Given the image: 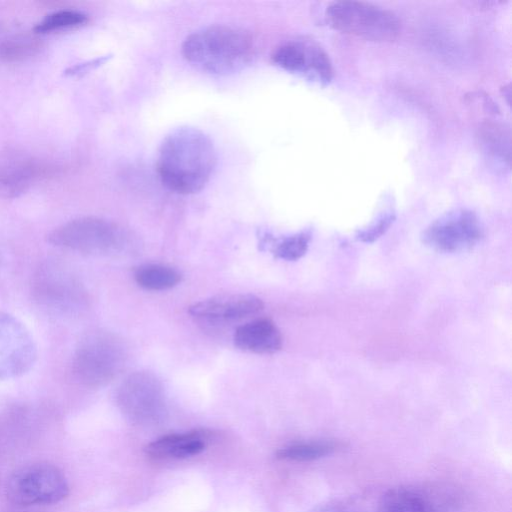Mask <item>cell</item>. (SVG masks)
<instances>
[{
  "instance_id": "obj_1",
  "label": "cell",
  "mask_w": 512,
  "mask_h": 512,
  "mask_svg": "<svg viewBox=\"0 0 512 512\" xmlns=\"http://www.w3.org/2000/svg\"><path fill=\"white\" fill-rule=\"evenodd\" d=\"M217 156L210 137L195 127L182 126L162 141L157 171L162 183L180 194L200 191L209 181Z\"/></svg>"
},
{
  "instance_id": "obj_2",
  "label": "cell",
  "mask_w": 512,
  "mask_h": 512,
  "mask_svg": "<svg viewBox=\"0 0 512 512\" xmlns=\"http://www.w3.org/2000/svg\"><path fill=\"white\" fill-rule=\"evenodd\" d=\"M182 53L191 64L210 73L227 74L243 68L254 54V42L243 28L215 24L186 37Z\"/></svg>"
},
{
  "instance_id": "obj_3",
  "label": "cell",
  "mask_w": 512,
  "mask_h": 512,
  "mask_svg": "<svg viewBox=\"0 0 512 512\" xmlns=\"http://www.w3.org/2000/svg\"><path fill=\"white\" fill-rule=\"evenodd\" d=\"M127 355L126 345L119 336L94 330L79 341L72 359V371L82 385L103 387L124 369Z\"/></svg>"
},
{
  "instance_id": "obj_4",
  "label": "cell",
  "mask_w": 512,
  "mask_h": 512,
  "mask_svg": "<svg viewBox=\"0 0 512 512\" xmlns=\"http://www.w3.org/2000/svg\"><path fill=\"white\" fill-rule=\"evenodd\" d=\"M48 241L59 248L85 255L109 256L130 247V235L116 223L95 216L69 220L48 235Z\"/></svg>"
},
{
  "instance_id": "obj_5",
  "label": "cell",
  "mask_w": 512,
  "mask_h": 512,
  "mask_svg": "<svg viewBox=\"0 0 512 512\" xmlns=\"http://www.w3.org/2000/svg\"><path fill=\"white\" fill-rule=\"evenodd\" d=\"M325 18L333 29L369 41L390 42L400 33V21L393 12L367 2H333Z\"/></svg>"
},
{
  "instance_id": "obj_6",
  "label": "cell",
  "mask_w": 512,
  "mask_h": 512,
  "mask_svg": "<svg viewBox=\"0 0 512 512\" xmlns=\"http://www.w3.org/2000/svg\"><path fill=\"white\" fill-rule=\"evenodd\" d=\"M32 294L39 306L59 315L79 312L85 305L86 294L76 276L65 264L49 260L34 273Z\"/></svg>"
},
{
  "instance_id": "obj_7",
  "label": "cell",
  "mask_w": 512,
  "mask_h": 512,
  "mask_svg": "<svg viewBox=\"0 0 512 512\" xmlns=\"http://www.w3.org/2000/svg\"><path fill=\"white\" fill-rule=\"evenodd\" d=\"M8 499L17 505L52 504L63 500L69 486L62 471L49 463H34L16 470L6 486Z\"/></svg>"
},
{
  "instance_id": "obj_8",
  "label": "cell",
  "mask_w": 512,
  "mask_h": 512,
  "mask_svg": "<svg viewBox=\"0 0 512 512\" xmlns=\"http://www.w3.org/2000/svg\"><path fill=\"white\" fill-rule=\"evenodd\" d=\"M116 400L122 413L138 424L156 422L165 411L163 385L147 371L130 374L119 386Z\"/></svg>"
},
{
  "instance_id": "obj_9",
  "label": "cell",
  "mask_w": 512,
  "mask_h": 512,
  "mask_svg": "<svg viewBox=\"0 0 512 512\" xmlns=\"http://www.w3.org/2000/svg\"><path fill=\"white\" fill-rule=\"evenodd\" d=\"M483 229L477 215L467 209H456L433 221L424 231V242L442 252H459L473 247L481 239Z\"/></svg>"
},
{
  "instance_id": "obj_10",
  "label": "cell",
  "mask_w": 512,
  "mask_h": 512,
  "mask_svg": "<svg viewBox=\"0 0 512 512\" xmlns=\"http://www.w3.org/2000/svg\"><path fill=\"white\" fill-rule=\"evenodd\" d=\"M35 342L17 318L0 312V380L19 377L34 365Z\"/></svg>"
},
{
  "instance_id": "obj_11",
  "label": "cell",
  "mask_w": 512,
  "mask_h": 512,
  "mask_svg": "<svg viewBox=\"0 0 512 512\" xmlns=\"http://www.w3.org/2000/svg\"><path fill=\"white\" fill-rule=\"evenodd\" d=\"M272 58L283 69L311 76L322 83L333 77L332 64L326 52L308 41L285 42L274 50Z\"/></svg>"
},
{
  "instance_id": "obj_12",
  "label": "cell",
  "mask_w": 512,
  "mask_h": 512,
  "mask_svg": "<svg viewBox=\"0 0 512 512\" xmlns=\"http://www.w3.org/2000/svg\"><path fill=\"white\" fill-rule=\"evenodd\" d=\"M262 300L252 294L231 293L213 296L194 303L189 313L210 322L237 321L263 309Z\"/></svg>"
},
{
  "instance_id": "obj_13",
  "label": "cell",
  "mask_w": 512,
  "mask_h": 512,
  "mask_svg": "<svg viewBox=\"0 0 512 512\" xmlns=\"http://www.w3.org/2000/svg\"><path fill=\"white\" fill-rule=\"evenodd\" d=\"M235 346L255 354H273L282 347V335L276 324L268 319H256L239 326L233 336Z\"/></svg>"
},
{
  "instance_id": "obj_14",
  "label": "cell",
  "mask_w": 512,
  "mask_h": 512,
  "mask_svg": "<svg viewBox=\"0 0 512 512\" xmlns=\"http://www.w3.org/2000/svg\"><path fill=\"white\" fill-rule=\"evenodd\" d=\"M205 445V437L199 432L169 434L151 442L146 453L154 460H178L199 454Z\"/></svg>"
},
{
  "instance_id": "obj_15",
  "label": "cell",
  "mask_w": 512,
  "mask_h": 512,
  "mask_svg": "<svg viewBox=\"0 0 512 512\" xmlns=\"http://www.w3.org/2000/svg\"><path fill=\"white\" fill-rule=\"evenodd\" d=\"M376 512H438L434 501L425 492L412 487H396L380 498Z\"/></svg>"
},
{
  "instance_id": "obj_16",
  "label": "cell",
  "mask_w": 512,
  "mask_h": 512,
  "mask_svg": "<svg viewBox=\"0 0 512 512\" xmlns=\"http://www.w3.org/2000/svg\"><path fill=\"white\" fill-rule=\"evenodd\" d=\"M511 134L505 124L486 122L478 132L479 143L494 161L510 165Z\"/></svg>"
},
{
  "instance_id": "obj_17",
  "label": "cell",
  "mask_w": 512,
  "mask_h": 512,
  "mask_svg": "<svg viewBox=\"0 0 512 512\" xmlns=\"http://www.w3.org/2000/svg\"><path fill=\"white\" fill-rule=\"evenodd\" d=\"M134 279L144 289L161 291L178 285L182 276L178 270L167 265L145 264L136 269Z\"/></svg>"
},
{
  "instance_id": "obj_18",
  "label": "cell",
  "mask_w": 512,
  "mask_h": 512,
  "mask_svg": "<svg viewBox=\"0 0 512 512\" xmlns=\"http://www.w3.org/2000/svg\"><path fill=\"white\" fill-rule=\"evenodd\" d=\"M339 447L340 443L334 440H311L282 447L276 455L282 460L306 462L328 456Z\"/></svg>"
},
{
  "instance_id": "obj_19",
  "label": "cell",
  "mask_w": 512,
  "mask_h": 512,
  "mask_svg": "<svg viewBox=\"0 0 512 512\" xmlns=\"http://www.w3.org/2000/svg\"><path fill=\"white\" fill-rule=\"evenodd\" d=\"M36 174V167L28 164L0 168V197L9 198L22 193Z\"/></svg>"
},
{
  "instance_id": "obj_20",
  "label": "cell",
  "mask_w": 512,
  "mask_h": 512,
  "mask_svg": "<svg viewBox=\"0 0 512 512\" xmlns=\"http://www.w3.org/2000/svg\"><path fill=\"white\" fill-rule=\"evenodd\" d=\"M310 233L302 231L281 239L274 240L268 235L263 236L262 245H270L276 258L294 261L301 258L307 251Z\"/></svg>"
},
{
  "instance_id": "obj_21",
  "label": "cell",
  "mask_w": 512,
  "mask_h": 512,
  "mask_svg": "<svg viewBox=\"0 0 512 512\" xmlns=\"http://www.w3.org/2000/svg\"><path fill=\"white\" fill-rule=\"evenodd\" d=\"M42 43L34 35H16L0 43V60L18 62L35 55Z\"/></svg>"
},
{
  "instance_id": "obj_22",
  "label": "cell",
  "mask_w": 512,
  "mask_h": 512,
  "mask_svg": "<svg viewBox=\"0 0 512 512\" xmlns=\"http://www.w3.org/2000/svg\"><path fill=\"white\" fill-rule=\"evenodd\" d=\"M88 16L78 10H58L46 15L34 27L35 34H48L84 25Z\"/></svg>"
},
{
  "instance_id": "obj_23",
  "label": "cell",
  "mask_w": 512,
  "mask_h": 512,
  "mask_svg": "<svg viewBox=\"0 0 512 512\" xmlns=\"http://www.w3.org/2000/svg\"><path fill=\"white\" fill-rule=\"evenodd\" d=\"M393 220L394 214L392 212H385L377 219L374 224L361 231L359 237L366 242L373 241L388 229Z\"/></svg>"
},
{
  "instance_id": "obj_24",
  "label": "cell",
  "mask_w": 512,
  "mask_h": 512,
  "mask_svg": "<svg viewBox=\"0 0 512 512\" xmlns=\"http://www.w3.org/2000/svg\"><path fill=\"white\" fill-rule=\"evenodd\" d=\"M312 512H358L353 504L346 500L333 499L318 505Z\"/></svg>"
}]
</instances>
